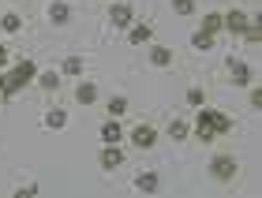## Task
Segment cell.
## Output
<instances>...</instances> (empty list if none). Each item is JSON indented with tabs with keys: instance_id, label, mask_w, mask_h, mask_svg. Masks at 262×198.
Segmentation results:
<instances>
[{
	"instance_id": "20",
	"label": "cell",
	"mask_w": 262,
	"mask_h": 198,
	"mask_svg": "<svg viewBox=\"0 0 262 198\" xmlns=\"http://www.w3.org/2000/svg\"><path fill=\"white\" fill-rule=\"evenodd\" d=\"M82 67H86V60L82 56H64V64H60V75H82Z\"/></svg>"
},
{
	"instance_id": "17",
	"label": "cell",
	"mask_w": 262,
	"mask_h": 198,
	"mask_svg": "<svg viewBox=\"0 0 262 198\" xmlns=\"http://www.w3.org/2000/svg\"><path fill=\"white\" fill-rule=\"evenodd\" d=\"M71 19V8L64 0H49V22H68Z\"/></svg>"
},
{
	"instance_id": "16",
	"label": "cell",
	"mask_w": 262,
	"mask_h": 198,
	"mask_svg": "<svg viewBox=\"0 0 262 198\" xmlns=\"http://www.w3.org/2000/svg\"><path fill=\"white\" fill-rule=\"evenodd\" d=\"M105 112H109L113 120H124V116H127V97L124 94L120 97H109V101H105Z\"/></svg>"
},
{
	"instance_id": "3",
	"label": "cell",
	"mask_w": 262,
	"mask_h": 198,
	"mask_svg": "<svg viewBox=\"0 0 262 198\" xmlns=\"http://www.w3.org/2000/svg\"><path fill=\"white\" fill-rule=\"evenodd\" d=\"M210 176L217 180V183L240 180V161H236L232 154H213V157H210Z\"/></svg>"
},
{
	"instance_id": "4",
	"label": "cell",
	"mask_w": 262,
	"mask_h": 198,
	"mask_svg": "<svg viewBox=\"0 0 262 198\" xmlns=\"http://www.w3.org/2000/svg\"><path fill=\"white\" fill-rule=\"evenodd\" d=\"M127 138H131V146H135L139 154H146V150L158 146V127H154V123H135Z\"/></svg>"
},
{
	"instance_id": "13",
	"label": "cell",
	"mask_w": 262,
	"mask_h": 198,
	"mask_svg": "<svg viewBox=\"0 0 262 198\" xmlns=\"http://www.w3.org/2000/svg\"><path fill=\"white\" fill-rule=\"evenodd\" d=\"M71 97H75V105H94L98 101V83H79Z\"/></svg>"
},
{
	"instance_id": "7",
	"label": "cell",
	"mask_w": 262,
	"mask_h": 198,
	"mask_svg": "<svg viewBox=\"0 0 262 198\" xmlns=\"http://www.w3.org/2000/svg\"><path fill=\"white\" fill-rule=\"evenodd\" d=\"M131 19H135V11H131V4H109V22H113V27L127 30V27H131Z\"/></svg>"
},
{
	"instance_id": "9",
	"label": "cell",
	"mask_w": 262,
	"mask_h": 198,
	"mask_svg": "<svg viewBox=\"0 0 262 198\" xmlns=\"http://www.w3.org/2000/svg\"><path fill=\"white\" fill-rule=\"evenodd\" d=\"M98 135H101V142H124V127H120V120H101V127H98Z\"/></svg>"
},
{
	"instance_id": "19",
	"label": "cell",
	"mask_w": 262,
	"mask_h": 198,
	"mask_svg": "<svg viewBox=\"0 0 262 198\" xmlns=\"http://www.w3.org/2000/svg\"><path fill=\"white\" fill-rule=\"evenodd\" d=\"M169 138H172V142L191 138V123H187V120H172V123H169Z\"/></svg>"
},
{
	"instance_id": "5",
	"label": "cell",
	"mask_w": 262,
	"mask_h": 198,
	"mask_svg": "<svg viewBox=\"0 0 262 198\" xmlns=\"http://www.w3.org/2000/svg\"><path fill=\"white\" fill-rule=\"evenodd\" d=\"M124 150H120V142H105V150H101V154H98V165L105 168V172H116V168H120L124 165Z\"/></svg>"
},
{
	"instance_id": "15",
	"label": "cell",
	"mask_w": 262,
	"mask_h": 198,
	"mask_svg": "<svg viewBox=\"0 0 262 198\" xmlns=\"http://www.w3.org/2000/svg\"><path fill=\"white\" fill-rule=\"evenodd\" d=\"M68 127V112L64 109H49L45 112V131H64Z\"/></svg>"
},
{
	"instance_id": "1",
	"label": "cell",
	"mask_w": 262,
	"mask_h": 198,
	"mask_svg": "<svg viewBox=\"0 0 262 198\" xmlns=\"http://www.w3.org/2000/svg\"><path fill=\"white\" fill-rule=\"evenodd\" d=\"M229 131H232V120L221 109H210V105H202V109H199V120L191 127V135L199 138V142L210 146L213 138H221V135H229Z\"/></svg>"
},
{
	"instance_id": "21",
	"label": "cell",
	"mask_w": 262,
	"mask_h": 198,
	"mask_svg": "<svg viewBox=\"0 0 262 198\" xmlns=\"http://www.w3.org/2000/svg\"><path fill=\"white\" fill-rule=\"evenodd\" d=\"M38 86L45 94H53V90H60V71H41L38 75Z\"/></svg>"
},
{
	"instance_id": "8",
	"label": "cell",
	"mask_w": 262,
	"mask_h": 198,
	"mask_svg": "<svg viewBox=\"0 0 262 198\" xmlns=\"http://www.w3.org/2000/svg\"><path fill=\"white\" fill-rule=\"evenodd\" d=\"M221 19H225V30L229 34H244L247 30V11H240V8H229Z\"/></svg>"
},
{
	"instance_id": "26",
	"label": "cell",
	"mask_w": 262,
	"mask_h": 198,
	"mask_svg": "<svg viewBox=\"0 0 262 198\" xmlns=\"http://www.w3.org/2000/svg\"><path fill=\"white\" fill-rule=\"evenodd\" d=\"M15 194H19V198H30V194H38V183H30V187H19Z\"/></svg>"
},
{
	"instance_id": "11",
	"label": "cell",
	"mask_w": 262,
	"mask_h": 198,
	"mask_svg": "<svg viewBox=\"0 0 262 198\" xmlns=\"http://www.w3.org/2000/svg\"><path fill=\"white\" fill-rule=\"evenodd\" d=\"M199 30H202V34H210V38H217V34L225 30L221 11H206V15H202V22H199Z\"/></svg>"
},
{
	"instance_id": "10",
	"label": "cell",
	"mask_w": 262,
	"mask_h": 198,
	"mask_svg": "<svg viewBox=\"0 0 262 198\" xmlns=\"http://www.w3.org/2000/svg\"><path fill=\"white\" fill-rule=\"evenodd\" d=\"M150 38H154L150 22H131V27H127V45H146Z\"/></svg>"
},
{
	"instance_id": "18",
	"label": "cell",
	"mask_w": 262,
	"mask_h": 198,
	"mask_svg": "<svg viewBox=\"0 0 262 198\" xmlns=\"http://www.w3.org/2000/svg\"><path fill=\"white\" fill-rule=\"evenodd\" d=\"M0 30H4V34H19V30H23V15L4 11V15H0Z\"/></svg>"
},
{
	"instance_id": "23",
	"label": "cell",
	"mask_w": 262,
	"mask_h": 198,
	"mask_svg": "<svg viewBox=\"0 0 262 198\" xmlns=\"http://www.w3.org/2000/svg\"><path fill=\"white\" fill-rule=\"evenodd\" d=\"M187 105H191V109H202V105H206V90L191 86V90H187Z\"/></svg>"
},
{
	"instance_id": "25",
	"label": "cell",
	"mask_w": 262,
	"mask_h": 198,
	"mask_svg": "<svg viewBox=\"0 0 262 198\" xmlns=\"http://www.w3.org/2000/svg\"><path fill=\"white\" fill-rule=\"evenodd\" d=\"M11 64V53H8V45L4 41H0V71H4V67Z\"/></svg>"
},
{
	"instance_id": "12",
	"label": "cell",
	"mask_w": 262,
	"mask_h": 198,
	"mask_svg": "<svg viewBox=\"0 0 262 198\" xmlns=\"http://www.w3.org/2000/svg\"><path fill=\"white\" fill-rule=\"evenodd\" d=\"M131 187H135L139 194H154L158 191V172H139V176L131 180Z\"/></svg>"
},
{
	"instance_id": "28",
	"label": "cell",
	"mask_w": 262,
	"mask_h": 198,
	"mask_svg": "<svg viewBox=\"0 0 262 198\" xmlns=\"http://www.w3.org/2000/svg\"><path fill=\"white\" fill-rule=\"evenodd\" d=\"M0 101H4V97H0Z\"/></svg>"
},
{
	"instance_id": "24",
	"label": "cell",
	"mask_w": 262,
	"mask_h": 198,
	"mask_svg": "<svg viewBox=\"0 0 262 198\" xmlns=\"http://www.w3.org/2000/svg\"><path fill=\"white\" fill-rule=\"evenodd\" d=\"M172 11L176 15H195V0H172Z\"/></svg>"
},
{
	"instance_id": "27",
	"label": "cell",
	"mask_w": 262,
	"mask_h": 198,
	"mask_svg": "<svg viewBox=\"0 0 262 198\" xmlns=\"http://www.w3.org/2000/svg\"><path fill=\"white\" fill-rule=\"evenodd\" d=\"M258 105H262V90L255 86V90H251V109H258Z\"/></svg>"
},
{
	"instance_id": "22",
	"label": "cell",
	"mask_w": 262,
	"mask_h": 198,
	"mask_svg": "<svg viewBox=\"0 0 262 198\" xmlns=\"http://www.w3.org/2000/svg\"><path fill=\"white\" fill-rule=\"evenodd\" d=\"M213 41H217V38H210V34H202V30L191 34V49H195V53H210V49H213Z\"/></svg>"
},
{
	"instance_id": "6",
	"label": "cell",
	"mask_w": 262,
	"mask_h": 198,
	"mask_svg": "<svg viewBox=\"0 0 262 198\" xmlns=\"http://www.w3.org/2000/svg\"><path fill=\"white\" fill-rule=\"evenodd\" d=\"M225 75H229V83H232V86H247V83H251V67H247L244 60H236V56L229 60Z\"/></svg>"
},
{
	"instance_id": "2",
	"label": "cell",
	"mask_w": 262,
	"mask_h": 198,
	"mask_svg": "<svg viewBox=\"0 0 262 198\" xmlns=\"http://www.w3.org/2000/svg\"><path fill=\"white\" fill-rule=\"evenodd\" d=\"M30 79H38V64H34V60H15L11 67H4V71H0V97L8 101V97L23 94Z\"/></svg>"
},
{
	"instance_id": "14",
	"label": "cell",
	"mask_w": 262,
	"mask_h": 198,
	"mask_svg": "<svg viewBox=\"0 0 262 198\" xmlns=\"http://www.w3.org/2000/svg\"><path fill=\"white\" fill-rule=\"evenodd\" d=\"M150 64L161 67V71L172 67V49H169V45H154V49H150Z\"/></svg>"
}]
</instances>
